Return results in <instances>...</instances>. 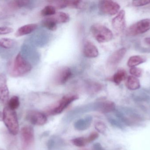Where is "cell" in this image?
<instances>
[{
    "label": "cell",
    "instance_id": "52a82bcc",
    "mask_svg": "<svg viewBox=\"0 0 150 150\" xmlns=\"http://www.w3.org/2000/svg\"><path fill=\"white\" fill-rule=\"evenodd\" d=\"M78 99V96L76 95L64 96L58 102L57 105L50 111V113L52 114L61 113L70 104Z\"/></svg>",
    "mask_w": 150,
    "mask_h": 150
},
{
    "label": "cell",
    "instance_id": "ac0fdd59",
    "mask_svg": "<svg viewBox=\"0 0 150 150\" xmlns=\"http://www.w3.org/2000/svg\"><path fill=\"white\" fill-rule=\"evenodd\" d=\"M146 61V59L143 56L134 55L131 56L127 62V65L129 68H134L145 62Z\"/></svg>",
    "mask_w": 150,
    "mask_h": 150
},
{
    "label": "cell",
    "instance_id": "83f0119b",
    "mask_svg": "<svg viewBox=\"0 0 150 150\" xmlns=\"http://www.w3.org/2000/svg\"><path fill=\"white\" fill-rule=\"evenodd\" d=\"M94 127H95V129L99 133L103 134H104L105 133L106 126L104 122L100 121L98 122L95 123Z\"/></svg>",
    "mask_w": 150,
    "mask_h": 150
},
{
    "label": "cell",
    "instance_id": "277c9868",
    "mask_svg": "<svg viewBox=\"0 0 150 150\" xmlns=\"http://www.w3.org/2000/svg\"><path fill=\"white\" fill-rule=\"evenodd\" d=\"M150 30V18H145L130 26L127 31L128 36H135L142 34Z\"/></svg>",
    "mask_w": 150,
    "mask_h": 150
},
{
    "label": "cell",
    "instance_id": "603a6c76",
    "mask_svg": "<svg viewBox=\"0 0 150 150\" xmlns=\"http://www.w3.org/2000/svg\"><path fill=\"white\" fill-rule=\"evenodd\" d=\"M15 42L8 38H3L0 39V47L4 49H10L14 47Z\"/></svg>",
    "mask_w": 150,
    "mask_h": 150
},
{
    "label": "cell",
    "instance_id": "f546056e",
    "mask_svg": "<svg viewBox=\"0 0 150 150\" xmlns=\"http://www.w3.org/2000/svg\"><path fill=\"white\" fill-rule=\"evenodd\" d=\"M13 29L8 26L0 27V35H5L13 32Z\"/></svg>",
    "mask_w": 150,
    "mask_h": 150
},
{
    "label": "cell",
    "instance_id": "8d00e7d4",
    "mask_svg": "<svg viewBox=\"0 0 150 150\" xmlns=\"http://www.w3.org/2000/svg\"><path fill=\"white\" fill-rule=\"evenodd\" d=\"M3 119V112H0V121H2Z\"/></svg>",
    "mask_w": 150,
    "mask_h": 150
},
{
    "label": "cell",
    "instance_id": "484cf974",
    "mask_svg": "<svg viewBox=\"0 0 150 150\" xmlns=\"http://www.w3.org/2000/svg\"><path fill=\"white\" fill-rule=\"evenodd\" d=\"M73 144L78 147H84L87 144L86 137H79L75 138L72 141Z\"/></svg>",
    "mask_w": 150,
    "mask_h": 150
},
{
    "label": "cell",
    "instance_id": "e575fe53",
    "mask_svg": "<svg viewBox=\"0 0 150 150\" xmlns=\"http://www.w3.org/2000/svg\"><path fill=\"white\" fill-rule=\"evenodd\" d=\"M54 141L52 139H50L47 141V147L49 149H52L54 147Z\"/></svg>",
    "mask_w": 150,
    "mask_h": 150
},
{
    "label": "cell",
    "instance_id": "ffe728a7",
    "mask_svg": "<svg viewBox=\"0 0 150 150\" xmlns=\"http://www.w3.org/2000/svg\"><path fill=\"white\" fill-rule=\"evenodd\" d=\"M127 72L124 70L120 69L113 76V81L115 84L120 85L122 81L126 79Z\"/></svg>",
    "mask_w": 150,
    "mask_h": 150
},
{
    "label": "cell",
    "instance_id": "d4e9b609",
    "mask_svg": "<svg viewBox=\"0 0 150 150\" xmlns=\"http://www.w3.org/2000/svg\"><path fill=\"white\" fill-rule=\"evenodd\" d=\"M56 13V9L52 5L45 6L41 10V15L43 16L49 17Z\"/></svg>",
    "mask_w": 150,
    "mask_h": 150
},
{
    "label": "cell",
    "instance_id": "1f68e13d",
    "mask_svg": "<svg viewBox=\"0 0 150 150\" xmlns=\"http://www.w3.org/2000/svg\"><path fill=\"white\" fill-rule=\"evenodd\" d=\"M99 134L97 132H93L88 137H86L87 144L95 141L98 137Z\"/></svg>",
    "mask_w": 150,
    "mask_h": 150
},
{
    "label": "cell",
    "instance_id": "8992f818",
    "mask_svg": "<svg viewBox=\"0 0 150 150\" xmlns=\"http://www.w3.org/2000/svg\"><path fill=\"white\" fill-rule=\"evenodd\" d=\"M127 53L125 48H120L114 52L108 59L107 66L110 69H115L120 63Z\"/></svg>",
    "mask_w": 150,
    "mask_h": 150
},
{
    "label": "cell",
    "instance_id": "9a60e30c",
    "mask_svg": "<svg viewBox=\"0 0 150 150\" xmlns=\"http://www.w3.org/2000/svg\"><path fill=\"white\" fill-rule=\"evenodd\" d=\"M38 27V25L36 24L31 23L25 25L18 28L15 33L16 37H21L24 35H27L35 31Z\"/></svg>",
    "mask_w": 150,
    "mask_h": 150
},
{
    "label": "cell",
    "instance_id": "ba28073f",
    "mask_svg": "<svg viewBox=\"0 0 150 150\" xmlns=\"http://www.w3.org/2000/svg\"><path fill=\"white\" fill-rule=\"evenodd\" d=\"M21 138L24 149L30 147L34 141V134L33 128L30 126H25L21 130Z\"/></svg>",
    "mask_w": 150,
    "mask_h": 150
},
{
    "label": "cell",
    "instance_id": "d590c367",
    "mask_svg": "<svg viewBox=\"0 0 150 150\" xmlns=\"http://www.w3.org/2000/svg\"><path fill=\"white\" fill-rule=\"evenodd\" d=\"M144 41H145V42H146L147 44H148V45H150V38H145Z\"/></svg>",
    "mask_w": 150,
    "mask_h": 150
},
{
    "label": "cell",
    "instance_id": "d6a6232c",
    "mask_svg": "<svg viewBox=\"0 0 150 150\" xmlns=\"http://www.w3.org/2000/svg\"><path fill=\"white\" fill-rule=\"evenodd\" d=\"M108 121L109 123L112 124V126H115V127L119 128H121V125L120 124V123L118 121H117L116 120L113 119V118L108 117Z\"/></svg>",
    "mask_w": 150,
    "mask_h": 150
},
{
    "label": "cell",
    "instance_id": "cb8c5ba5",
    "mask_svg": "<svg viewBox=\"0 0 150 150\" xmlns=\"http://www.w3.org/2000/svg\"><path fill=\"white\" fill-rule=\"evenodd\" d=\"M8 106L10 109L12 110H16L18 108L20 105L19 99L17 96H13L8 101Z\"/></svg>",
    "mask_w": 150,
    "mask_h": 150
},
{
    "label": "cell",
    "instance_id": "2e32d148",
    "mask_svg": "<svg viewBox=\"0 0 150 150\" xmlns=\"http://www.w3.org/2000/svg\"><path fill=\"white\" fill-rule=\"evenodd\" d=\"M126 86L129 90H138L141 87L140 81L137 77L133 76H129L127 78Z\"/></svg>",
    "mask_w": 150,
    "mask_h": 150
},
{
    "label": "cell",
    "instance_id": "e0dca14e",
    "mask_svg": "<svg viewBox=\"0 0 150 150\" xmlns=\"http://www.w3.org/2000/svg\"><path fill=\"white\" fill-rule=\"evenodd\" d=\"M50 17L57 24L67 23L70 19L69 16L63 12H56L55 14Z\"/></svg>",
    "mask_w": 150,
    "mask_h": 150
},
{
    "label": "cell",
    "instance_id": "74e56055",
    "mask_svg": "<svg viewBox=\"0 0 150 150\" xmlns=\"http://www.w3.org/2000/svg\"><path fill=\"white\" fill-rule=\"evenodd\" d=\"M85 150V149H83V150Z\"/></svg>",
    "mask_w": 150,
    "mask_h": 150
},
{
    "label": "cell",
    "instance_id": "4dcf8cb0",
    "mask_svg": "<svg viewBox=\"0 0 150 150\" xmlns=\"http://www.w3.org/2000/svg\"><path fill=\"white\" fill-rule=\"evenodd\" d=\"M150 3V1H144V0H139V1H134L132 2L133 6L135 7H140V6H144Z\"/></svg>",
    "mask_w": 150,
    "mask_h": 150
},
{
    "label": "cell",
    "instance_id": "836d02e7",
    "mask_svg": "<svg viewBox=\"0 0 150 150\" xmlns=\"http://www.w3.org/2000/svg\"><path fill=\"white\" fill-rule=\"evenodd\" d=\"M93 149L94 150H105L99 143H96L93 145Z\"/></svg>",
    "mask_w": 150,
    "mask_h": 150
},
{
    "label": "cell",
    "instance_id": "7402d4cb",
    "mask_svg": "<svg viewBox=\"0 0 150 150\" xmlns=\"http://www.w3.org/2000/svg\"><path fill=\"white\" fill-rule=\"evenodd\" d=\"M42 24L46 28L52 31H55L57 29V24L50 16L47 17L43 20Z\"/></svg>",
    "mask_w": 150,
    "mask_h": 150
},
{
    "label": "cell",
    "instance_id": "5bb4252c",
    "mask_svg": "<svg viewBox=\"0 0 150 150\" xmlns=\"http://www.w3.org/2000/svg\"><path fill=\"white\" fill-rule=\"evenodd\" d=\"M93 118L91 116H87L84 119H80L75 122L74 127L78 130L83 131L88 129L91 124Z\"/></svg>",
    "mask_w": 150,
    "mask_h": 150
},
{
    "label": "cell",
    "instance_id": "5b68a950",
    "mask_svg": "<svg viewBox=\"0 0 150 150\" xmlns=\"http://www.w3.org/2000/svg\"><path fill=\"white\" fill-rule=\"evenodd\" d=\"M100 10L104 14L113 16L119 13L120 6L116 2L112 1H101L99 3Z\"/></svg>",
    "mask_w": 150,
    "mask_h": 150
},
{
    "label": "cell",
    "instance_id": "f1b7e54d",
    "mask_svg": "<svg viewBox=\"0 0 150 150\" xmlns=\"http://www.w3.org/2000/svg\"><path fill=\"white\" fill-rule=\"evenodd\" d=\"M129 73L133 76L136 77H140L142 75V70L139 68L134 67L130 68Z\"/></svg>",
    "mask_w": 150,
    "mask_h": 150
},
{
    "label": "cell",
    "instance_id": "4fadbf2b",
    "mask_svg": "<svg viewBox=\"0 0 150 150\" xmlns=\"http://www.w3.org/2000/svg\"><path fill=\"white\" fill-rule=\"evenodd\" d=\"M83 52L85 56L89 58H96L99 55L97 47L90 41H86L85 42Z\"/></svg>",
    "mask_w": 150,
    "mask_h": 150
},
{
    "label": "cell",
    "instance_id": "d6986e66",
    "mask_svg": "<svg viewBox=\"0 0 150 150\" xmlns=\"http://www.w3.org/2000/svg\"><path fill=\"white\" fill-rule=\"evenodd\" d=\"M115 109V104L112 101H106L100 102V112L103 113H108L114 111Z\"/></svg>",
    "mask_w": 150,
    "mask_h": 150
},
{
    "label": "cell",
    "instance_id": "4316f807",
    "mask_svg": "<svg viewBox=\"0 0 150 150\" xmlns=\"http://www.w3.org/2000/svg\"><path fill=\"white\" fill-rule=\"evenodd\" d=\"M102 89V85L97 82H93L88 85L89 91L91 92H96L99 91Z\"/></svg>",
    "mask_w": 150,
    "mask_h": 150
},
{
    "label": "cell",
    "instance_id": "6da1fadb",
    "mask_svg": "<svg viewBox=\"0 0 150 150\" xmlns=\"http://www.w3.org/2000/svg\"><path fill=\"white\" fill-rule=\"evenodd\" d=\"M32 69L30 63L21 53L18 54L9 70L10 75L13 77H19L28 74Z\"/></svg>",
    "mask_w": 150,
    "mask_h": 150
},
{
    "label": "cell",
    "instance_id": "44dd1931",
    "mask_svg": "<svg viewBox=\"0 0 150 150\" xmlns=\"http://www.w3.org/2000/svg\"><path fill=\"white\" fill-rule=\"evenodd\" d=\"M30 1L27 0H19L11 1L8 4L9 8L11 9H17L22 7L27 6L29 4Z\"/></svg>",
    "mask_w": 150,
    "mask_h": 150
},
{
    "label": "cell",
    "instance_id": "8fae6325",
    "mask_svg": "<svg viewBox=\"0 0 150 150\" xmlns=\"http://www.w3.org/2000/svg\"><path fill=\"white\" fill-rule=\"evenodd\" d=\"M112 26L114 30L117 33H122L124 31L126 27L125 11L121 10L117 16L114 18L112 20Z\"/></svg>",
    "mask_w": 150,
    "mask_h": 150
},
{
    "label": "cell",
    "instance_id": "7c38bea8",
    "mask_svg": "<svg viewBox=\"0 0 150 150\" xmlns=\"http://www.w3.org/2000/svg\"><path fill=\"white\" fill-rule=\"evenodd\" d=\"M9 92L6 75L4 74H0V102L6 104L9 100Z\"/></svg>",
    "mask_w": 150,
    "mask_h": 150
},
{
    "label": "cell",
    "instance_id": "3957f363",
    "mask_svg": "<svg viewBox=\"0 0 150 150\" xmlns=\"http://www.w3.org/2000/svg\"><path fill=\"white\" fill-rule=\"evenodd\" d=\"M91 32L96 41L99 43H105L112 40L113 34L112 31L106 26L95 24L91 27Z\"/></svg>",
    "mask_w": 150,
    "mask_h": 150
},
{
    "label": "cell",
    "instance_id": "7a4b0ae2",
    "mask_svg": "<svg viewBox=\"0 0 150 150\" xmlns=\"http://www.w3.org/2000/svg\"><path fill=\"white\" fill-rule=\"evenodd\" d=\"M3 113V121L9 132L13 135H16L19 132V126L16 111L6 106L4 108Z\"/></svg>",
    "mask_w": 150,
    "mask_h": 150
},
{
    "label": "cell",
    "instance_id": "9c48e42d",
    "mask_svg": "<svg viewBox=\"0 0 150 150\" xmlns=\"http://www.w3.org/2000/svg\"><path fill=\"white\" fill-rule=\"evenodd\" d=\"M26 119L33 125L41 126L47 122V117L43 113L36 111H31L26 115Z\"/></svg>",
    "mask_w": 150,
    "mask_h": 150
},
{
    "label": "cell",
    "instance_id": "30bf717a",
    "mask_svg": "<svg viewBox=\"0 0 150 150\" xmlns=\"http://www.w3.org/2000/svg\"><path fill=\"white\" fill-rule=\"evenodd\" d=\"M72 75V70L70 68L67 67L61 68L55 73L54 82L59 85H64L71 78Z\"/></svg>",
    "mask_w": 150,
    "mask_h": 150
}]
</instances>
